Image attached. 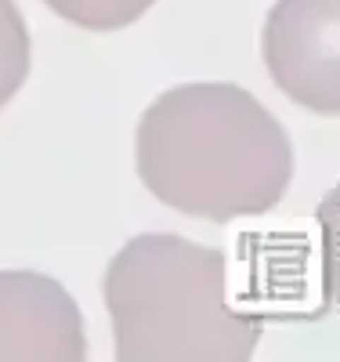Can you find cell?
<instances>
[{
	"label": "cell",
	"mask_w": 340,
	"mask_h": 362,
	"mask_svg": "<svg viewBox=\"0 0 340 362\" xmlns=\"http://www.w3.org/2000/svg\"><path fill=\"white\" fill-rule=\"evenodd\" d=\"M44 4L87 33H112V29H123L138 22L156 0H44Z\"/></svg>",
	"instance_id": "8992f818"
},
{
	"label": "cell",
	"mask_w": 340,
	"mask_h": 362,
	"mask_svg": "<svg viewBox=\"0 0 340 362\" xmlns=\"http://www.w3.org/2000/svg\"><path fill=\"white\" fill-rule=\"evenodd\" d=\"M0 358H87L83 315L58 279L25 268L0 272Z\"/></svg>",
	"instance_id": "277c9868"
},
{
	"label": "cell",
	"mask_w": 340,
	"mask_h": 362,
	"mask_svg": "<svg viewBox=\"0 0 340 362\" xmlns=\"http://www.w3.org/2000/svg\"><path fill=\"white\" fill-rule=\"evenodd\" d=\"M319 221V254H322V293L340 308V185L329 189L315 210Z\"/></svg>",
	"instance_id": "52a82bcc"
},
{
	"label": "cell",
	"mask_w": 340,
	"mask_h": 362,
	"mask_svg": "<svg viewBox=\"0 0 340 362\" xmlns=\"http://www.w3.org/2000/svg\"><path fill=\"white\" fill-rule=\"evenodd\" d=\"M29 25L15 0H0V109H4L29 76Z\"/></svg>",
	"instance_id": "5b68a950"
},
{
	"label": "cell",
	"mask_w": 340,
	"mask_h": 362,
	"mask_svg": "<svg viewBox=\"0 0 340 362\" xmlns=\"http://www.w3.org/2000/svg\"><path fill=\"white\" fill-rule=\"evenodd\" d=\"M138 177L160 203L199 221L261 218L293 181V145L239 83H181L138 119Z\"/></svg>",
	"instance_id": "6da1fadb"
},
{
	"label": "cell",
	"mask_w": 340,
	"mask_h": 362,
	"mask_svg": "<svg viewBox=\"0 0 340 362\" xmlns=\"http://www.w3.org/2000/svg\"><path fill=\"white\" fill-rule=\"evenodd\" d=\"M119 362H250L264 322L232 305L221 250L174 232L127 239L105 268Z\"/></svg>",
	"instance_id": "7a4b0ae2"
},
{
	"label": "cell",
	"mask_w": 340,
	"mask_h": 362,
	"mask_svg": "<svg viewBox=\"0 0 340 362\" xmlns=\"http://www.w3.org/2000/svg\"><path fill=\"white\" fill-rule=\"evenodd\" d=\"M261 58L293 105L340 116V0H279L261 29Z\"/></svg>",
	"instance_id": "3957f363"
}]
</instances>
